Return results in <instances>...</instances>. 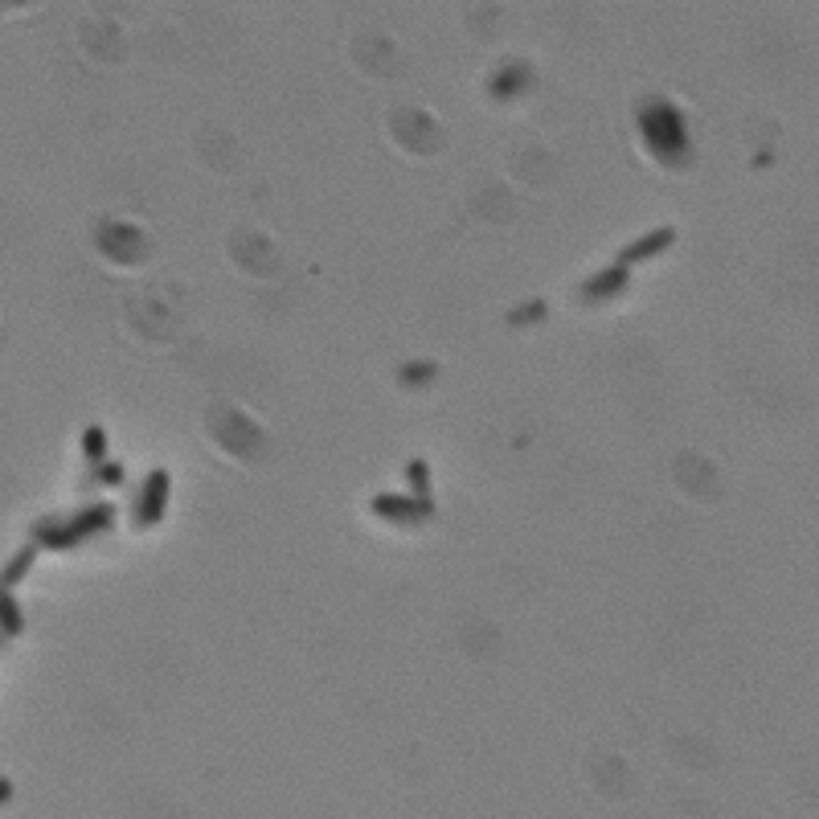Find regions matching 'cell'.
<instances>
[{
	"label": "cell",
	"instance_id": "cell-11",
	"mask_svg": "<svg viewBox=\"0 0 819 819\" xmlns=\"http://www.w3.org/2000/svg\"><path fill=\"white\" fill-rule=\"evenodd\" d=\"M95 480H99V484H111V488L123 484V463H99V467H95Z\"/></svg>",
	"mask_w": 819,
	"mask_h": 819
},
{
	"label": "cell",
	"instance_id": "cell-1",
	"mask_svg": "<svg viewBox=\"0 0 819 819\" xmlns=\"http://www.w3.org/2000/svg\"><path fill=\"white\" fill-rule=\"evenodd\" d=\"M115 521V504H86L74 516H46L33 529V545L37 549H74L86 537L107 533Z\"/></svg>",
	"mask_w": 819,
	"mask_h": 819
},
{
	"label": "cell",
	"instance_id": "cell-2",
	"mask_svg": "<svg viewBox=\"0 0 819 819\" xmlns=\"http://www.w3.org/2000/svg\"><path fill=\"white\" fill-rule=\"evenodd\" d=\"M639 132L643 140L652 144L656 156H680L688 148V136H684V119L676 107L668 103H648L639 111Z\"/></svg>",
	"mask_w": 819,
	"mask_h": 819
},
{
	"label": "cell",
	"instance_id": "cell-9",
	"mask_svg": "<svg viewBox=\"0 0 819 819\" xmlns=\"http://www.w3.org/2000/svg\"><path fill=\"white\" fill-rule=\"evenodd\" d=\"M25 631V615H21V607H17V598H13V590H0V635H21Z\"/></svg>",
	"mask_w": 819,
	"mask_h": 819
},
{
	"label": "cell",
	"instance_id": "cell-12",
	"mask_svg": "<svg viewBox=\"0 0 819 819\" xmlns=\"http://www.w3.org/2000/svg\"><path fill=\"white\" fill-rule=\"evenodd\" d=\"M9 795H13V787H9V783H5V779H0V803H5V799H9Z\"/></svg>",
	"mask_w": 819,
	"mask_h": 819
},
{
	"label": "cell",
	"instance_id": "cell-10",
	"mask_svg": "<svg viewBox=\"0 0 819 819\" xmlns=\"http://www.w3.org/2000/svg\"><path fill=\"white\" fill-rule=\"evenodd\" d=\"M82 455H86V463H91V467L107 463V430L103 426H86L82 430Z\"/></svg>",
	"mask_w": 819,
	"mask_h": 819
},
{
	"label": "cell",
	"instance_id": "cell-3",
	"mask_svg": "<svg viewBox=\"0 0 819 819\" xmlns=\"http://www.w3.org/2000/svg\"><path fill=\"white\" fill-rule=\"evenodd\" d=\"M168 492H172V480H168V471H148V480H144V492H140V504H136V525L140 529H152L160 525V516L168 508Z\"/></svg>",
	"mask_w": 819,
	"mask_h": 819
},
{
	"label": "cell",
	"instance_id": "cell-6",
	"mask_svg": "<svg viewBox=\"0 0 819 819\" xmlns=\"http://www.w3.org/2000/svg\"><path fill=\"white\" fill-rule=\"evenodd\" d=\"M627 267H607V271H598V275H590L586 283H582V299H590V304H602V299H611V295H619L623 287H627Z\"/></svg>",
	"mask_w": 819,
	"mask_h": 819
},
{
	"label": "cell",
	"instance_id": "cell-8",
	"mask_svg": "<svg viewBox=\"0 0 819 819\" xmlns=\"http://www.w3.org/2000/svg\"><path fill=\"white\" fill-rule=\"evenodd\" d=\"M406 480H410V488H414V500H418L426 512H435V496H430V467H426V459H410Z\"/></svg>",
	"mask_w": 819,
	"mask_h": 819
},
{
	"label": "cell",
	"instance_id": "cell-4",
	"mask_svg": "<svg viewBox=\"0 0 819 819\" xmlns=\"http://www.w3.org/2000/svg\"><path fill=\"white\" fill-rule=\"evenodd\" d=\"M369 512L381 516V521H426V508L414 500V496H394V492H381L369 500Z\"/></svg>",
	"mask_w": 819,
	"mask_h": 819
},
{
	"label": "cell",
	"instance_id": "cell-5",
	"mask_svg": "<svg viewBox=\"0 0 819 819\" xmlns=\"http://www.w3.org/2000/svg\"><path fill=\"white\" fill-rule=\"evenodd\" d=\"M672 242H676V230H672V226L648 230V234H643V238H635L631 246H623V250H619V258H615V263H619V267H635V263H643V258H652V254L668 250Z\"/></svg>",
	"mask_w": 819,
	"mask_h": 819
},
{
	"label": "cell",
	"instance_id": "cell-7",
	"mask_svg": "<svg viewBox=\"0 0 819 819\" xmlns=\"http://www.w3.org/2000/svg\"><path fill=\"white\" fill-rule=\"evenodd\" d=\"M33 562H37V545L29 541L21 553H13V562H9L5 570H0V590H13L17 582H25V574L33 570Z\"/></svg>",
	"mask_w": 819,
	"mask_h": 819
},
{
	"label": "cell",
	"instance_id": "cell-13",
	"mask_svg": "<svg viewBox=\"0 0 819 819\" xmlns=\"http://www.w3.org/2000/svg\"><path fill=\"white\" fill-rule=\"evenodd\" d=\"M0 648H5V635H0Z\"/></svg>",
	"mask_w": 819,
	"mask_h": 819
}]
</instances>
